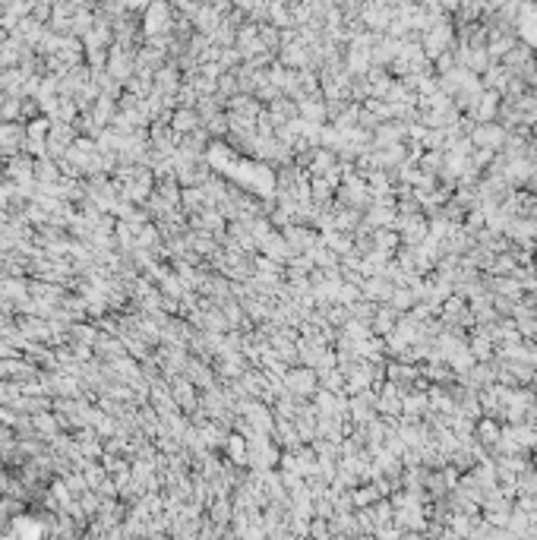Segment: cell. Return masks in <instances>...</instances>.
I'll list each match as a JSON object with an SVG mask.
<instances>
[{
	"mask_svg": "<svg viewBox=\"0 0 537 540\" xmlns=\"http://www.w3.org/2000/svg\"><path fill=\"white\" fill-rule=\"evenodd\" d=\"M499 140H503V133H499V130H493V127H484L477 133V142H484V146H499Z\"/></svg>",
	"mask_w": 537,
	"mask_h": 540,
	"instance_id": "1",
	"label": "cell"
}]
</instances>
